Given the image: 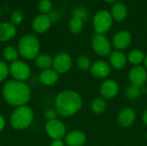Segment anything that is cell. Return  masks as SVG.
<instances>
[{"label": "cell", "mask_w": 147, "mask_h": 146, "mask_svg": "<svg viewBox=\"0 0 147 146\" xmlns=\"http://www.w3.org/2000/svg\"><path fill=\"white\" fill-rule=\"evenodd\" d=\"M2 96L9 105L18 108L28 103L31 98V89L25 82L11 79L3 84Z\"/></svg>", "instance_id": "1"}, {"label": "cell", "mask_w": 147, "mask_h": 146, "mask_svg": "<svg viewBox=\"0 0 147 146\" xmlns=\"http://www.w3.org/2000/svg\"><path fill=\"white\" fill-rule=\"evenodd\" d=\"M83 106L81 96L75 90L65 89L59 92L54 101V108L59 115L70 117L79 112Z\"/></svg>", "instance_id": "2"}, {"label": "cell", "mask_w": 147, "mask_h": 146, "mask_svg": "<svg viewBox=\"0 0 147 146\" xmlns=\"http://www.w3.org/2000/svg\"><path fill=\"white\" fill-rule=\"evenodd\" d=\"M34 120L33 109L28 105L16 108L9 116V125L15 130H24L31 126Z\"/></svg>", "instance_id": "3"}, {"label": "cell", "mask_w": 147, "mask_h": 146, "mask_svg": "<svg viewBox=\"0 0 147 146\" xmlns=\"http://www.w3.org/2000/svg\"><path fill=\"white\" fill-rule=\"evenodd\" d=\"M17 49L22 58L27 60H34L40 54V42L34 34H25L18 41Z\"/></svg>", "instance_id": "4"}, {"label": "cell", "mask_w": 147, "mask_h": 146, "mask_svg": "<svg viewBox=\"0 0 147 146\" xmlns=\"http://www.w3.org/2000/svg\"><path fill=\"white\" fill-rule=\"evenodd\" d=\"M113 24V17L107 10L98 11L93 18V27L96 34H104Z\"/></svg>", "instance_id": "5"}, {"label": "cell", "mask_w": 147, "mask_h": 146, "mask_svg": "<svg viewBox=\"0 0 147 146\" xmlns=\"http://www.w3.org/2000/svg\"><path fill=\"white\" fill-rule=\"evenodd\" d=\"M9 67V75L13 77L14 80L25 82L31 76V68L24 61L16 60L13 63H10Z\"/></svg>", "instance_id": "6"}, {"label": "cell", "mask_w": 147, "mask_h": 146, "mask_svg": "<svg viewBox=\"0 0 147 146\" xmlns=\"http://www.w3.org/2000/svg\"><path fill=\"white\" fill-rule=\"evenodd\" d=\"M45 132L47 136L54 139H62L66 135V127L63 121L59 119L47 120L45 124Z\"/></svg>", "instance_id": "7"}, {"label": "cell", "mask_w": 147, "mask_h": 146, "mask_svg": "<svg viewBox=\"0 0 147 146\" xmlns=\"http://www.w3.org/2000/svg\"><path fill=\"white\" fill-rule=\"evenodd\" d=\"M91 46L98 56L106 57L112 52L111 43L104 34H96L91 40Z\"/></svg>", "instance_id": "8"}, {"label": "cell", "mask_w": 147, "mask_h": 146, "mask_svg": "<svg viewBox=\"0 0 147 146\" xmlns=\"http://www.w3.org/2000/svg\"><path fill=\"white\" fill-rule=\"evenodd\" d=\"M72 66V59L69 53L61 52L55 55L53 62V69L59 74L68 72Z\"/></svg>", "instance_id": "9"}, {"label": "cell", "mask_w": 147, "mask_h": 146, "mask_svg": "<svg viewBox=\"0 0 147 146\" xmlns=\"http://www.w3.org/2000/svg\"><path fill=\"white\" fill-rule=\"evenodd\" d=\"M128 78H129L130 84L140 88L144 87L147 81L146 69L142 65L134 66L129 71Z\"/></svg>", "instance_id": "10"}, {"label": "cell", "mask_w": 147, "mask_h": 146, "mask_svg": "<svg viewBox=\"0 0 147 146\" xmlns=\"http://www.w3.org/2000/svg\"><path fill=\"white\" fill-rule=\"evenodd\" d=\"M119 84L114 79L104 80L100 86V94L102 97L105 100H109L115 98L119 93Z\"/></svg>", "instance_id": "11"}, {"label": "cell", "mask_w": 147, "mask_h": 146, "mask_svg": "<svg viewBox=\"0 0 147 146\" xmlns=\"http://www.w3.org/2000/svg\"><path fill=\"white\" fill-rule=\"evenodd\" d=\"M90 73L93 77L98 79H104L109 77L111 71L110 65L104 60H96L92 63L90 69Z\"/></svg>", "instance_id": "12"}, {"label": "cell", "mask_w": 147, "mask_h": 146, "mask_svg": "<svg viewBox=\"0 0 147 146\" xmlns=\"http://www.w3.org/2000/svg\"><path fill=\"white\" fill-rule=\"evenodd\" d=\"M136 112L132 108H122L117 115V122L121 127H130L136 120Z\"/></svg>", "instance_id": "13"}, {"label": "cell", "mask_w": 147, "mask_h": 146, "mask_svg": "<svg viewBox=\"0 0 147 146\" xmlns=\"http://www.w3.org/2000/svg\"><path fill=\"white\" fill-rule=\"evenodd\" d=\"M132 42V35L129 32L126 30H121L117 32L113 37V46L118 50L121 51L127 48Z\"/></svg>", "instance_id": "14"}, {"label": "cell", "mask_w": 147, "mask_h": 146, "mask_svg": "<svg viewBox=\"0 0 147 146\" xmlns=\"http://www.w3.org/2000/svg\"><path fill=\"white\" fill-rule=\"evenodd\" d=\"M52 22L48 15L39 14L32 21V28L38 34L46 33L51 27Z\"/></svg>", "instance_id": "15"}, {"label": "cell", "mask_w": 147, "mask_h": 146, "mask_svg": "<svg viewBox=\"0 0 147 146\" xmlns=\"http://www.w3.org/2000/svg\"><path fill=\"white\" fill-rule=\"evenodd\" d=\"M86 141V135L80 130H72L66 133L65 137V144L66 146H84Z\"/></svg>", "instance_id": "16"}, {"label": "cell", "mask_w": 147, "mask_h": 146, "mask_svg": "<svg viewBox=\"0 0 147 146\" xmlns=\"http://www.w3.org/2000/svg\"><path fill=\"white\" fill-rule=\"evenodd\" d=\"M16 34V27L10 22L0 23V41L6 42L12 40Z\"/></svg>", "instance_id": "17"}, {"label": "cell", "mask_w": 147, "mask_h": 146, "mask_svg": "<svg viewBox=\"0 0 147 146\" xmlns=\"http://www.w3.org/2000/svg\"><path fill=\"white\" fill-rule=\"evenodd\" d=\"M59 74L53 68L44 70L40 74V81L44 86H53L59 81Z\"/></svg>", "instance_id": "18"}, {"label": "cell", "mask_w": 147, "mask_h": 146, "mask_svg": "<svg viewBox=\"0 0 147 146\" xmlns=\"http://www.w3.org/2000/svg\"><path fill=\"white\" fill-rule=\"evenodd\" d=\"M127 58L121 51H114L109 55V63L112 67L117 70L123 69L127 65Z\"/></svg>", "instance_id": "19"}, {"label": "cell", "mask_w": 147, "mask_h": 146, "mask_svg": "<svg viewBox=\"0 0 147 146\" xmlns=\"http://www.w3.org/2000/svg\"><path fill=\"white\" fill-rule=\"evenodd\" d=\"M110 14L114 20L117 22H122L127 17V8L123 3H116L112 7Z\"/></svg>", "instance_id": "20"}, {"label": "cell", "mask_w": 147, "mask_h": 146, "mask_svg": "<svg viewBox=\"0 0 147 146\" xmlns=\"http://www.w3.org/2000/svg\"><path fill=\"white\" fill-rule=\"evenodd\" d=\"M36 66L44 71L47 69L53 68V58L48 54V53H40L34 59Z\"/></svg>", "instance_id": "21"}, {"label": "cell", "mask_w": 147, "mask_h": 146, "mask_svg": "<svg viewBox=\"0 0 147 146\" xmlns=\"http://www.w3.org/2000/svg\"><path fill=\"white\" fill-rule=\"evenodd\" d=\"M127 58V61L131 65H133L134 66H137V65H141V64L144 63L146 55L143 51L139 49H134L128 53Z\"/></svg>", "instance_id": "22"}, {"label": "cell", "mask_w": 147, "mask_h": 146, "mask_svg": "<svg viewBox=\"0 0 147 146\" xmlns=\"http://www.w3.org/2000/svg\"><path fill=\"white\" fill-rule=\"evenodd\" d=\"M20 56L18 49L13 46H8L4 47L3 51V57L5 59V61L13 63L16 60H18V57Z\"/></svg>", "instance_id": "23"}, {"label": "cell", "mask_w": 147, "mask_h": 146, "mask_svg": "<svg viewBox=\"0 0 147 146\" xmlns=\"http://www.w3.org/2000/svg\"><path fill=\"white\" fill-rule=\"evenodd\" d=\"M90 108L93 113L97 114H102L107 109L106 100L103 99L102 97H96L91 102Z\"/></svg>", "instance_id": "24"}, {"label": "cell", "mask_w": 147, "mask_h": 146, "mask_svg": "<svg viewBox=\"0 0 147 146\" xmlns=\"http://www.w3.org/2000/svg\"><path fill=\"white\" fill-rule=\"evenodd\" d=\"M83 28L84 20L78 15H73L69 22V30L72 34H78L83 30Z\"/></svg>", "instance_id": "25"}, {"label": "cell", "mask_w": 147, "mask_h": 146, "mask_svg": "<svg viewBox=\"0 0 147 146\" xmlns=\"http://www.w3.org/2000/svg\"><path fill=\"white\" fill-rule=\"evenodd\" d=\"M77 66L81 70V71H90V67H91V61L89 57H87L86 55H80L78 59H77Z\"/></svg>", "instance_id": "26"}, {"label": "cell", "mask_w": 147, "mask_h": 146, "mask_svg": "<svg viewBox=\"0 0 147 146\" xmlns=\"http://www.w3.org/2000/svg\"><path fill=\"white\" fill-rule=\"evenodd\" d=\"M142 88H143V87H142ZM142 88L130 84V85L127 88V89H126V95H127V96L129 99H132V100L138 99V98L141 96V94H142V92H143Z\"/></svg>", "instance_id": "27"}, {"label": "cell", "mask_w": 147, "mask_h": 146, "mask_svg": "<svg viewBox=\"0 0 147 146\" xmlns=\"http://www.w3.org/2000/svg\"><path fill=\"white\" fill-rule=\"evenodd\" d=\"M39 10L40 14L48 15L53 9V3L51 0H40L38 4Z\"/></svg>", "instance_id": "28"}, {"label": "cell", "mask_w": 147, "mask_h": 146, "mask_svg": "<svg viewBox=\"0 0 147 146\" xmlns=\"http://www.w3.org/2000/svg\"><path fill=\"white\" fill-rule=\"evenodd\" d=\"M23 21V14L20 9H16L14 10L11 14H10V17H9V22L15 25H20Z\"/></svg>", "instance_id": "29"}, {"label": "cell", "mask_w": 147, "mask_h": 146, "mask_svg": "<svg viewBox=\"0 0 147 146\" xmlns=\"http://www.w3.org/2000/svg\"><path fill=\"white\" fill-rule=\"evenodd\" d=\"M9 75V67L5 61L0 60V83L6 80Z\"/></svg>", "instance_id": "30"}, {"label": "cell", "mask_w": 147, "mask_h": 146, "mask_svg": "<svg viewBox=\"0 0 147 146\" xmlns=\"http://www.w3.org/2000/svg\"><path fill=\"white\" fill-rule=\"evenodd\" d=\"M58 115H59V114H58V113H57V111H56V109H55L54 108H47V109L45 111V113H44V116H45L47 121V120H52L57 119Z\"/></svg>", "instance_id": "31"}, {"label": "cell", "mask_w": 147, "mask_h": 146, "mask_svg": "<svg viewBox=\"0 0 147 146\" xmlns=\"http://www.w3.org/2000/svg\"><path fill=\"white\" fill-rule=\"evenodd\" d=\"M73 15H78V16L81 17L84 21L88 17V12H87V10L84 8H83V7H78V8H76L73 10Z\"/></svg>", "instance_id": "32"}, {"label": "cell", "mask_w": 147, "mask_h": 146, "mask_svg": "<svg viewBox=\"0 0 147 146\" xmlns=\"http://www.w3.org/2000/svg\"><path fill=\"white\" fill-rule=\"evenodd\" d=\"M48 16H49V18H50V20H51L52 22H57L59 20V14L57 12H52V11L48 14Z\"/></svg>", "instance_id": "33"}, {"label": "cell", "mask_w": 147, "mask_h": 146, "mask_svg": "<svg viewBox=\"0 0 147 146\" xmlns=\"http://www.w3.org/2000/svg\"><path fill=\"white\" fill-rule=\"evenodd\" d=\"M50 146H65V144L62 139H54L51 142Z\"/></svg>", "instance_id": "34"}, {"label": "cell", "mask_w": 147, "mask_h": 146, "mask_svg": "<svg viewBox=\"0 0 147 146\" xmlns=\"http://www.w3.org/2000/svg\"><path fill=\"white\" fill-rule=\"evenodd\" d=\"M5 126H6V120H5V118L3 117V115L0 114V133L5 128Z\"/></svg>", "instance_id": "35"}, {"label": "cell", "mask_w": 147, "mask_h": 146, "mask_svg": "<svg viewBox=\"0 0 147 146\" xmlns=\"http://www.w3.org/2000/svg\"><path fill=\"white\" fill-rule=\"evenodd\" d=\"M142 120H143V123L147 126V109H146L142 114Z\"/></svg>", "instance_id": "36"}, {"label": "cell", "mask_w": 147, "mask_h": 146, "mask_svg": "<svg viewBox=\"0 0 147 146\" xmlns=\"http://www.w3.org/2000/svg\"><path fill=\"white\" fill-rule=\"evenodd\" d=\"M144 67L146 69V71H147V55L146 56V58H145V61H144Z\"/></svg>", "instance_id": "37"}, {"label": "cell", "mask_w": 147, "mask_h": 146, "mask_svg": "<svg viewBox=\"0 0 147 146\" xmlns=\"http://www.w3.org/2000/svg\"><path fill=\"white\" fill-rule=\"evenodd\" d=\"M104 1H106V2H108V3H113V2H115V0H104Z\"/></svg>", "instance_id": "38"}, {"label": "cell", "mask_w": 147, "mask_h": 146, "mask_svg": "<svg viewBox=\"0 0 147 146\" xmlns=\"http://www.w3.org/2000/svg\"><path fill=\"white\" fill-rule=\"evenodd\" d=\"M146 139H147V133H146Z\"/></svg>", "instance_id": "39"}]
</instances>
